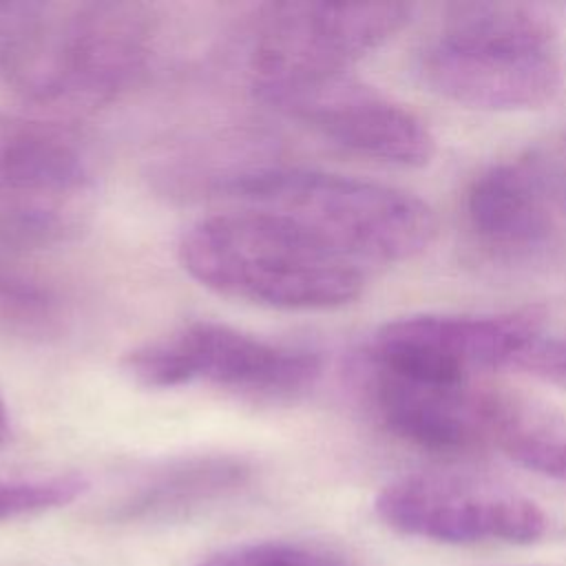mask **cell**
<instances>
[{
    "label": "cell",
    "mask_w": 566,
    "mask_h": 566,
    "mask_svg": "<svg viewBox=\"0 0 566 566\" xmlns=\"http://www.w3.org/2000/svg\"><path fill=\"white\" fill-rule=\"evenodd\" d=\"M256 97L343 150L367 159L420 168L436 155V137L413 111L347 73L259 91Z\"/></svg>",
    "instance_id": "9"
},
{
    "label": "cell",
    "mask_w": 566,
    "mask_h": 566,
    "mask_svg": "<svg viewBox=\"0 0 566 566\" xmlns=\"http://www.w3.org/2000/svg\"><path fill=\"white\" fill-rule=\"evenodd\" d=\"M509 455L539 475L566 482V433L517 427L506 440Z\"/></svg>",
    "instance_id": "17"
},
{
    "label": "cell",
    "mask_w": 566,
    "mask_h": 566,
    "mask_svg": "<svg viewBox=\"0 0 566 566\" xmlns=\"http://www.w3.org/2000/svg\"><path fill=\"white\" fill-rule=\"evenodd\" d=\"M157 15L142 2H33L4 82L53 111H95L144 75Z\"/></svg>",
    "instance_id": "2"
},
{
    "label": "cell",
    "mask_w": 566,
    "mask_h": 566,
    "mask_svg": "<svg viewBox=\"0 0 566 566\" xmlns=\"http://www.w3.org/2000/svg\"><path fill=\"white\" fill-rule=\"evenodd\" d=\"M551 181L535 159L497 161L469 186L464 210L475 239L495 254L524 256L553 234Z\"/></svg>",
    "instance_id": "12"
},
{
    "label": "cell",
    "mask_w": 566,
    "mask_h": 566,
    "mask_svg": "<svg viewBox=\"0 0 566 566\" xmlns=\"http://www.w3.org/2000/svg\"><path fill=\"white\" fill-rule=\"evenodd\" d=\"M31 7L33 2H0V77L2 80L9 69L20 31L31 13Z\"/></svg>",
    "instance_id": "19"
},
{
    "label": "cell",
    "mask_w": 566,
    "mask_h": 566,
    "mask_svg": "<svg viewBox=\"0 0 566 566\" xmlns=\"http://www.w3.org/2000/svg\"><path fill=\"white\" fill-rule=\"evenodd\" d=\"M91 161L75 130L57 122L0 115V210H84Z\"/></svg>",
    "instance_id": "11"
},
{
    "label": "cell",
    "mask_w": 566,
    "mask_h": 566,
    "mask_svg": "<svg viewBox=\"0 0 566 566\" xmlns=\"http://www.w3.org/2000/svg\"><path fill=\"white\" fill-rule=\"evenodd\" d=\"M559 186H562V192H564V199H566V153H564L562 166H559Z\"/></svg>",
    "instance_id": "21"
},
{
    "label": "cell",
    "mask_w": 566,
    "mask_h": 566,
    "mask_svg": "<svg viewBox=\"0 0 566 566\" xmlns=\"http://www.w3.org/2000/svg\"><path fill=\"white\" fill-rule=\"evenodd\" d=\"M124 371L146 389L208 385L248 400H287L314 387L323 360L305 347L214 321H190L128 352Z\"/></svg>",
    "instance_id": "5"
},
{
    "label": "cell",
    "mask_w": 566,
    "mask_h": 566,
    "mask_svg": "<svg viewBox=\"0 0 566 566\" xmlns=\"http://www.w3.org/2000/svg\"><path fill=\"white\" fill-rule=\"evenodd\" d=\"M234 208L274 214L327 252L363 268L422 254L438 232L420 197L347 175L294 166H248L212 179Z\"/></svg>",
    "instance_id": "1"
},
{
    "label": "cell",
    "mask_w": 566,
    "mask_h": 566,
    "mask_svg": "<svg viewBox=\"0 0 566 566\" xmlns=\"http://www.w3.org/2000/svg\"><path fill=\"white\" fill-rule=\"evenodd\" d=\"M542 332L535 310L504 314H418L385 323L371 338V371L420 382L464 385L480 371L515 369Z\"/></svg>",
    "instance_id": "7"
},
{
    "label": "cell",
    "mask_w": 566,
    "mask_h": 566,
    "mask_svg": "<svg viewBox=\"0 0 566 566\" xmlns=\"http://www.w3.org/2000/svg\"><path fill=\"white\" fill-rule=\"evenodd\" d=\"M199 566H349V562L318 544L296 539H259L221 548Z\"/></svg>",
    "instance_id": "16"
},
{
    "label": "cell",
    "mask_w": 566,
    "mask_h": 566,
    "mask_svg": "<svg viewBox=\"0 0 566 566\" xmlns=\"http://www.w3.org/2000/svg\"><path fill=\"white\" fill-rule=\"evenodd\" d=\"M252 478V462L234 453L168 458L144 469L111 504V515L128 524L186 520L239 495Z\"/></svg>",
    "instance_id": "13"
},
{
    "label": "cell",
    "mask_w": 566,
    "mask_h": 566,
    "mask_svg": "<svg viewBox=\"0 0 566 566\" xmlns=\"http://www.w3.org/2000/svg\"><path fill=\"white\" fill-rule=\"evenodd\" d=\"M405 2H270L245 40L254 93L325 80L391 40L411 18Z\"/></svg>",
    "instance_id": "6"
},
{
    "label": "cell",
    "mask_w": 566,
    "mask_h": 566,
    "mask_svg": "<svg viewBox=\"0 0 566 566\" xmlns=\"http://www.w3.org/2000/svg\"><path fill=\"white\" fill-rule=\"evenodd\" d=\"M7 431H9V416H7L4 400L0 398V447H2L4 440H7Z\"/></svg>",
    "instance_id": "20"
},
{
    "label": "cell",
    "mask_w": 566,
    "mask_h": 566,
    "mask_svg": "<svg viewBox=\"0 0 566 566\" xmlns=\"http://www.w3.org/2000/svg\"><path fill=\"white\" fill-rule=\"evenodd\" d=\"M374 509L389 528L440 544H531L546 531L531 497L467 475L398 478L378 491Z\"/></svg>",
    "instance_id": "8"
},
{
    "label": "cell",
    "mask_w": 566,
    "mask_h": 566,
    "mask_svg": "<svg viewBox=\"0 0 566 566\" xmlns=\"http://www.w3.org/2000/svg\"><path fill=\"white\" fill-rule=\"evenodd\" d=\"M424 84L480 111H528L564 86V55L553 22L533 7L455 4L420 55Z\"/></svg>",
    "instance_id": "4"
},
{
    "label": "cell",
    "mask_w": 566,
    "mask_h": 566,
    "mask_svg": "<svg viewBox=\"0 0 566 566\" xmlns=\"http://www.w3.org/2000/svg\"><path fill=\"white\" fill-rule=\"evenodd\" d=\"M60 321L55 292L29 272L0 263V332L44 336Z\"/></svg>",
    "instance_id": "14"
},
{
    "label": "cell",
    "mask_w": 566,
    "mask_h": 566,
    "mask_svg": "<svg viewBox=\"0 0 566 566\" xmlns=\"http://www.w3.org/2000/svg\"><path fill=\"white\" fill-rule=\"evenodd\" d=\"M86 491L88 480L80 473L0 480V522L66 506Z\"/></svg>",
    "instance_id": "15"
},
{
    "label": "cell",
    "mask_w": 566,
    "mask_h": 566,
    "mask_svg": "<svg viewBox=\"0 0 566 566\" xmlns=\"http://www.w3.org/2000/svg\"><path fill=\"white\" fill-rule=\"evenodd\" d=\"M371 398L391 436L431 453L504 447L522 424L506 400L473 382L438 385L371 371Z\"/></svg>",
    "instance_id": "10"
},
{
    "label": "cell",
    "mask_w": 566,
    "mask_h": 566,
    "mask_svg": "<svg viewBox=\"0 0 566 566\" xmlns=\"http://www.w3.org/2000/svg\"><path fill=\"white\" fill-rule=\"evenodd\" d=\"M181 268L208 290L274 310H332L356 301L365 270L283 219L232 208L195 221L177 245Z\"/></svg>",
    "instance_id": "3"
},
{
    "label": "cell",
    "mask_w": 566,
    "mask_h": 566,
    "mask_svg": "<svg viewBox=\"0 0 566 566\" xmlns=\"http://www.w3.org/2000/svg\"><path fill=\"white\" fill-rule=\"evenodd\" d=\"M515 369L566 389V334L546 336L542 329L517 358Z\"/></svg>",
    "instance_id": "18"
}]
</instances>
